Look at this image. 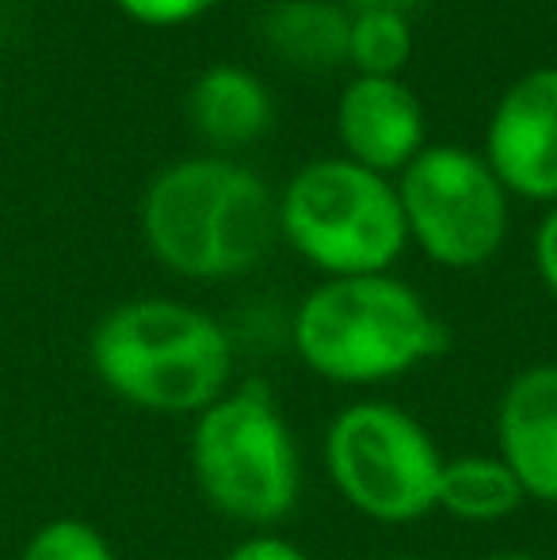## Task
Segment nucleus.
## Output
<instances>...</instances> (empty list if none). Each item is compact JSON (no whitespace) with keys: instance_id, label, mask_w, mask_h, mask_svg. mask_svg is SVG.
Wrapping results in <instances>:
<instances>
[{"instance_id":"nucleus-1","label":"nucleus","mask_w":557,"mask_h":560,"mask_svg":"<svg viewBox=\"0 0 557 560\" xmlns=\"http://www.w3.org/2000/svg\"><path fill=\"white\" fill-rule=\"evenodd\" d=\"M141 236L179 279H241L268 259L279 236V199L230 156H187L149 179Z\"/></svg>"},{"instance_id":"nucleus-2","label":"nucleus","mask_w":557,"mask_h":560,"mask_svg":"<svg viewBox=\"0 0 557 560\" xmlns=\"http://www.w3.org/2000/svg\"><path fill=\"white\" fill-rule=\"evenodd\" d=\"M89 362L112 397L149 416H199L233 385L230 332L176 298H135L96 320Z\"/></svg>"},{"instance_id":"nucleus-3","label":"nucleus","mask_w":557,"mask_h":560,"mask_svg":"<svg viewBox=\"0 0 557 560\" xmlns=\"http://www.w3.org/2000/svg\"><path fill=\"white\" fill-rule=\"evenodd\" d=\"M290 343L310 374L333 385H382L446 351V325L397 275L321 279L298 302Z\"/></svg>"},{"instance_id":"nucleus-4","label":"nucleus","mask_w":557,"mask_h":560,"mask_svg":"<svg viewBox=\"0 0 557 560\" xmlns=\"http://www.w3.org/2000/svg\"><path fill=\"white\" fill-rule=\"evenodd\" d=\"M187 462L202 500L253 530L282 523L302 492L294 431L264 382L230 385L225 397L195 416Z\"/></svg>"},{"instance_id":"nucleus-5","label":"nucleus","mask_w":557,"mask_h":560,"mask_svg":"<svg viewBox=\"0 0 557 560\" xmlns=\"http://www.w3.org/2000/svg\"><path fill=\"white\" fill-rule=\"evenodd\" d=\"M279 236L325 279L386 275L409 248L397 187L344 156L310 161L279 195Z\"/></svg>"},{"instance_id":"nucleus-6","label":"nucleus","mask_w":557,"mask_h":560,"mask_svg":"<svg viewBox=\"0 0 557 560\" xmlns=\"http://www.w3.org/2000/svg\"><path fill=\"white\" fill-rule=\"evenodd\" d=\"M446 454L413 412L390 400H356L325 431V472L363 518L409 526L436 511Z\"/></svg>"},{"instance_id":"nucleus-7","label":"nucleus","mask_w":557,"mask_h":560,"mask_svg":"<svg viewBox=\"0 0 557 560\" xmlns=\"http://www.w3.org/2000/svg\"><path fill=\"white\" fill-rule=\"evenodd\" d=\"M409 241L446 271L485 267L508 241V191L481 153L462 145H423L397 172Z\"/></svg>"},{"instance_id":"nucleus-8","label":"nucleus","mask_w":557,"mask_h":560,"mask_svg":"<svg viewBox=\"0 0 557 560\" xmlns=\"http://www.w3.org/2000/svg\"><path fill=\"white\" fill-rule=\"evenodd\" d=\"M485 164L508 195L557 202V66L515 77L485 126Z\"/></svg>"},{"instance_id":"nucleus-9","label":"nucleus","mask_w":557,"mask_h":560,"mask_svg":"<svg viewBox=\"0 0 557 560\" xmlns=\"http://www.w3.org/2000/svg\"><path fill=\"white\" fill-rule=\"evenodd\" d=\"M336 138L344 161L379 176H397L428 145L417 92L402 77H351L336 100Z\"/></svg>"},{"instance_id":"nucleus-10","label":"nucleus","mask_w":557,"mask_h":560,"mask_svg":"<svg viewBox=\"0 0 557 560\" xmlns=\"http://www.w3.org/2000/svg\"><path fill=\"white\" fill-rule=\"evenodd\" d=\"M497 454L523 495L557 508V362L512 374L497 400Z\"/></svg>"},{"instance_id":"nucleus-11","label":"nucleus","mask_w":557,"mask_h":560,"mask_svg":"<svg viewBox=\"0 0 557 560\" xmlns=\"http://www.w3.org/2000/svg\"><path fill=\"white\" fill-rule=\"evenodd\" d=\"M271 96L256 73L241 66H210L192 81L187 122L218 153H233L260 141L271 126Z\"/></svg>"},{"instance_id":"nucleus-12","label":"nucleus","mask_w":557,"mask_h":560,"mask_svg":"<svg viewBox=\"0 0 557 560\" xmlns=\"http://www.w3.org/2000/svg\"><path fill=\"white\" fill-rule=\"evenodd\" d=\"M351 15L333 0H276L260 15V38L279 61L294 69L348 66Z\"/></svg>"},{"instance_id":"nucleus-13","label":"nucleus","mask_w":557,"mask_h":560,"mask_svg":"<svg viewBox=\"0 0 557 560\" xmlns=\"http://www.w3.org/2000/svg\"><path fill=\"white\" fill-rule=\"evenodd\" d=\"M527 503L523 485L500 454H459L446 457L439 472L436 511L454 523L492 526L512 518Z\"/></svg>"},{"instance_id":"nucleus-14","label":"nucleus","mask_w":557,"mask_h":560,"mask_svg":"<svg viewBox=\"0 0 557 560\" xmlns=\"http://www.w3.org/2000/svg\"><path fill=\"white\" fill-rule=\"evenodd\" d=\"M413 58V27L397 8H359L348 27V66L356 77H402Z\"/></svg>"},{"instance_id":"nucleus-15","label":"nucleus","mask_w":557,"mask_h":560,"mask_svg":"<svg viewBox=\"0 0 557 560\" xmlns=\"http://www.w3.org/2000/svg\"><path fill=\"white\" fill-rule=\"evenodd\" d=\"M20 560H119V557H115L112 541L104 538L100 526H92L89 518L61 515L35 526V534L23 541Z\"/></svg>"},{"instance_id":"nucleus-16","label":"nucleus","mask_w":557,"mask_h":560,"mask_svg":"<svg viewBox=\"0 0 557 560\" xmlns=\"http://www.w3.org/2000/svg\"><path fill=\"white\" fill-rule=\"evenodd\" d=\"M218 4L222 0H115V8L141 27H184V23L214 12Z\"/></svg>"},{"instance_id":"nucleus-17","label":"nucleus","mask_w":557,"mask_h":560,"mask_svg":"<svg viewBox=\"0 0 557 560\" xmlns=\"http://www.w3.org/2000/svg\"><path fill=\"white\" fill-rule=\"evenodd\" d=\"M222 560H310L302 553V546H294L290 538H282L276 530H256L248 538H241Z\"/></svg>"},{"instance_id":"nucleus-18","label":"nucleus","mask_w":557,"mask_h":560,"mask_svg":"<svg viewBox=\"0 0 557 560\" xmlns=\"http://www.w3.org/2000/svg\"><path fill=\"white\" fill-rule=\"evenodd\" d=\"M535 267H538V279L543 287L554 294L557 302V202L546 210V218L538 222L535 233Z\"/></svg>"},{"instance_id":"nucleus-19","label":"nucleus","mask_w":557,"mask_h":560,"mask_svg":"<svg viewBox=\"0 0 557 560\" xmlns=\"http://www.w3.org/2000/svg\"><path fill=\"white\" fill-rule=\"evenodd\" d=\"M344 4H351L359 12V8H397V12H405L409 4H417V0H344Z\"/></svg>"},{"instance_id":"nucleus-20","label":"nucleus","mask_w":557,"mask_h":560,"mask_svg":"<svg viewBox=\"0 0 557 560\" xmlns=\"http://www.w3.org/2000/svg\"><path fill=\"white\" fill-rule=\"evenodd\" d=\"M481 560H543V557H531V553H520V549H504V553H489Z\"/></svg>"},{"instance_id":"nucleus-21","label":"nucleus","mask_w":557,"mask_h":560,"mask_svg":"<svg viewBox=\"0 0 557 560\" xmlns=\"http://www.w3.org/2000/svg\"><path fill=\"white\" fill-rule=\"evenodd\" d=\"M382 560H394V557H382Z\"/></svg>"}]
</instances>
